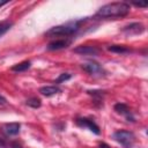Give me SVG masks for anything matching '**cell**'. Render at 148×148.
<instances>
[{
	"mask_svg": "<svg viewBox=\"0 0 148 148\" xmlns=\"http://www.w3.org/2000/svg\"><path fill=\"white\" fill-rule=\"evenodd\" d=\"M131 10V6L127 2H110L102 6L96 16L101 18H113V17H124Z\"/></svg>",
	"mask_w": 148,
	"mask_h": 148,
	"instance_id": "1",
	"label": "cell"
},
{
	"mask_svg": "<svg viewBox=\"0 0 148 148\" xmlns=\"http://www.w3.org/2000/svg\"><path fill=\"white\" fill-rule=\"evenodd\" d=\"M82 21H73L65 24H60L57 27H52L45 32V36L47 37H58V36H72L80 29V24Z\"/></svg>",
	"mask_w": 148,
	"mask_h": 148,
	"instance_id": "2",
	"label": "cell"
},
{
	"mask_svg": "<svg viewBox=\"0 0 148 148\" xmlns=\"http://www.w3.org/2000/svg\"><path fill=\"white\" fill-rule=\"evenodd\" d=\"M112 136L124 148H132L133 145H134V142H135V135L131 131L119 130V131H116Z\"/></svg>",
	"mask_w": 148,
	"mask_h": 148,
	"instance_id": "3",
	"label": "cell"
},
{
	"mask_svg": "<svg viewBox=\"0 0 148 148\" xmlns=\"http://www.w3.org/2000/svg\"><path fill=\"white\" fill-rule=\"evenodd\" d=\"M81 68L89 75H94V76H102L105 73L103 67L96 61H87L81 65Z\"/></svg>",
	"mask_w": 148,
	"mask_h": 148,
	"instance_id": "4",
	"label": "cell"
},
{
	"mask_svg": "<svg viewBox=\"0 0 148 148\" xmlns=\"http://www.w3.org/2000/svg\"><path fill=\"white\" fill-rule=\"evenodd\" d=\"M75 123H76V125H77L79 127L88 128L89 131H91L92 133H95V134H97V135L101 133L98 125H97L94 120H91V119H89V118H84V117H83V118H76Z\"/></svg>",
	"mask_w": 148,
	"mask_h": 148,
	"instance_id": "5",
	"label": "cell"
},
{
	"mask_svg": "<svg viewBox=\"0 0 148 148\" xmlns=\"http://www.w3.org/2000/svg\"><path fill=\"white\" fill-rule=\"evenodd\" d=\"M73 51L75 53L82 54V56H98L101 52V50L94 45H79Z\"/></svg>",
	"mask_w": 148,
	"mask_h": 148,
	"instance_id": "6",
	"label": "cell"
},
{
	"mask_svg": "<svg viewBox=\"0 0 148 148\" xmlns=\"http://www.w3.org/2000/svg\"><path fill=\"white\" fill-rule=\"evenodd\" d=\"M121 31L126 35H140L145 31V25L140 22H133V23L125 25L121 29Z\"/></svg>",
	"mask_w": 148,
	"mask_h": 148,
	"instance_id": "7",
	"label": "cell"
},
{
	"mask_svg": "<svg viewBox=\"0 0 148 148\" xmlns=\"http://www.w3.org/2000/svg\"><path fill=\"white\" fill-rule=\"evenodd\" d=\"M114 111L117 113H120V114H124L125 118L127 119V121H131V123H134L135 121V118L133 116V113L131 112L130 108L125 104V103H117L114 105Z\"/></svg>",
	"mask_w": 148,
	"mask_h": 148,
	"instance_id": "8",
	"label": "cell"
},
{
	"mask_svg": "<svg viewBox=\"0 0 148 148\" xmlns=\"http://www.w3.org/2000/svg\"><path fill=\"white\" fill-rule=\"evenodd\" d=\"M69 44H71V40H68V39H57V40H53V42L49 43L47 46H46V49L49 51H56V50L65 49Z\"/></svg>",
	"mask_w": 148,
	"mask_h": 148,
	"instance_id": "9",
	"label": "cell"
},
{
	"mask_svg": "<svg viewBox=\"0 0 148 148\" xmlns=\"http://www.w3.org/2000/svg\"><path fill=\"white\" fill-rule=\"evenodd\" d=\"M20 128H21V125L18 123H9L3 126V132L9 136H14L20 133Z\"/></svg>",
	"mask_w": 148,
	"mask_h": 148,
	"instance_id": "10",
	"label": "cell"
},
{
	"mask_svg": "<svg viewBox=\"0 0 148 148\" xmlns=\"http://www.w3.org/2000/svg\"><path fill=\"white\" fill-rule=\"evenodd\" d=\"M60 91H61V89L58 86H44V87L39 88V92L46 97H51V96H53Z\"/></svg>",
	"mask_w": 148,
	"mask_h": 148,
	"instance_id": "11",
	"label": "cell"
},
{
	"mask_svg": "<svg viewBox=\"0 0 148 148\" xmlns=\"http://www.w3.org/2000/svg\"><path fill=\"white\" fill-rule=\"evenodd\" d=\"M108 50L110 52H113V53H120V54H124V53H130L131 52V49H128L127 46L125 45H110L108 47Z\"/></svg>",
	"mask_w": 148,
	"mask_h": 148,
	"instance_id": "12",
	"label": "cell"
},
{
	"mask_svg": "<svg viewBox=\"0 0 148 148\" xmlns=\"http://www.w3.org/2000/svg\"><path fill=\"white\" fill-rule=\"evenodd\" d=\"M30 66H31V62L29 60H25V61H22V62H18V64L14 65L10 69L13 72H24V71L29 69Z\"/></svg>",
	"mask_w": 148,
	"mask_h": 148,
	"instance_id": "13",
	"label": "cell"
},
{
	"mask_svg": "<svg viewBox=\"0 0 148 148\" xmlns=\"http://www.w3.org/2000/svg\"><path fill=\"white\" fill-rule=\"evenodd\" d=\"M25 104L28 106L32 108V109H37V108H39L42 105V101L38 97H30V98H28L25 101Z\"/></svg>",
	"mask_w": 148,
	"mask_h": 148,
	"instance_id": "14",
	"label": "cell"
},
{
	"mask_svg": "<svg viewBox=\"0 0 148 148\" xmlns=\"http://www.w3.org/2000/svg\"><path fill=\"white\" fill-rule=\"evenodd\" d=\"M13 24L14 23L12 21H2V22H0V37L3 36L13 27Z\"/></svg>",
	"mask_w": 148,
	"mask_h": 148,
	"instance_id": "15",
	"label": "cell"
},
{
	"mask_svg": "<svg viewBox=\"0 0 148 148\" xmlns=\"http://www.w3.org/2000/svg\"><path fill=\"white\" fill-rule=\"evenodd\" d=\"M71 77H72V75H71L69 73H62V74H60V75L58 76V79L56 80V82H54V83L59 84V83H61V82H65V81L69 80Z\"/></svg>",
	"mask_w": 148,
	"mask_h": 148,
	"instance_id": "16",
	"label": "cell"
},
{
	"mask_svg": "<svg viewBox=\"0 0 148 148\" xmlns=\"http://www.w3.org/2000/svg\"><path fill=\"white\" fill-rule=\"evenodd\" d=\"M87 92H88L89 95H91V96L98 98V101H101L102 97H103V95H104V91H101V90H88Z\"/></svg>",
	"mask_w": 148,
	"mask_h": 148,
	"instance_id": "17",
	"label": "cell"
},
{
	"mask_svg": "<svg viewBox=\"0 0 148 148\" xmlns=\"http://www.w3.org/2000/svg\"><path fill=\"white\" fill-rule=\"evenodd\" d=\"M135 7H139V8H146L147 6H148V3L147 2H132Z\"/></svg>",
	"mask_w": 148,
	"mask_h": 148,
	"instance_id": "18",
	"label": "cell"
},
{
	"mask_svg": "<svg viewBox=\"0 0 148 148\" xmlns=\"http://www.w3.org/2000/svg\"><path fill=\"white\" fill-rule=\"evenodd\" d=\"M6 104H7V99L2 95H0V105H6Z\"/></svg>",
	"mask_w": 148,
	"mask_h": 148,
	"instance_id": "19",
	"label": "cell"
},
{
	"mask_svg": "<svg viewBox=\"0 0 148 148\" xmlns=\"http://www.w3.org/2000/svg\"><path fill=\"white\" fill-rule=\"evenodd\" d=\"M10 148H22L17 142H13L12 145H10Z\"/></svg>",
	"mask_w": 148,
	"mask_h": 148,
	"instance_id": "20",
	"label": "cell"
},
{
	"mask_svg": "<svg viewBox=\"0 0 148 148\" xmlns=\"http://www.w3.org/2000/svg\"><path fill=\"white\" fill-rule=\"evenodd\" d=\"M99 148H110L106 143H104V142H102V143H99Z\"/></svg>",
	"mask_w": 148,
	"mask_h": 148,
	"instance_id": "21",
	"label": "cell"
},
{
	"mask_svg": "<svg viewBox=\"0 0 148 148\" xmlns=\"http://www.w3.org/2000/svg\"><path fill=\"white\" fill-rule=\"evenodd\" d=\"M6 3H8V2H7V1H3V2H0V7H1V6H3V5H6Z\"/></svg>",
	"mask_w": 148,
	"mask_h": 148,
	"instance_id": "22",
	"label": "cell"
}]
</instances>
